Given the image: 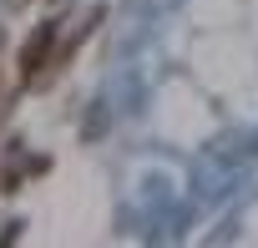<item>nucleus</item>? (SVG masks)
I'll return each mask as SVG.
<instances>
[{
    "label": "nucleus",
    "instance_id": "1",
    "mask_svg": "<svg viewBox=\"0 0 258 248\" xmlns=\"http://www.w3.org/2000/svg\"><path fill=\"white\" fill-rule=\"evenodd\" d=\"M56 21H46V26H36L31 36H26V46H21V81L26 86H36L41 76H46V66L51 61H61V46H56Z\"/></svg>",
    "mask_w": 258,
    "mask_h": 248
}]
</instances>
